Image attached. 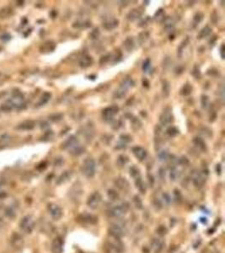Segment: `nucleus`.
<instances>
[{"label": "nucleus", "instance_id": "nucleus-1", "mask_svg": "<svg viewBox=\"0 0 225 253\" xmlns=\"http://www.w3.org/2000/svg\"><path fill=\"white\" fill-rule=\"evenodd\" d=\"M96 162L91 158H87L83 162L82 165V173L84 174L87 178H92L94 177L96 174Z\"/></svg>", "mask_w": 225, "mask_h": 253}, {"label": "nucleus", "instance_id": "nucleus-2", "mask_svg": "<svg viewBox=\"0 0 225 253\" xmlns=\"http://www.w3.org/2000/svg\"><path fill=\"white\" fill-rule=\"evenodd\" d=\"M106 249L108 253H123L124 245L121 241V239L111 237L106 243Z\"/></svg>", "mask_w": 225, "mask_h": 253}, {"label": "nucleus", "instance_id": "nucleus-3", "mask_svg": "<svg viewBox=\"0 0 225 253\" xmlns=\"http://www.w3.org/2000/svg\"><path fill=\"white\" fill-rule=\"evenodd\" d=\"M128 208H129V207L126 203H120V204H116L113 207H111L108 211V214L111 218L119 219L124 214H126Z\"/></svg>", "mask_w": 225, "mask_h": 253}, {"label": "nucleus", "instance_id": "nucleus-4", "mask_svg": "<svg viewBox=\"0 0 225 253\" xmlns=\"http://www.w3.org/2000/svg\"><path fill=\"white\" fill-rule=\"evenodd\" d=\"M124 223L115 222L112 223L110 227H109V233L110 236L112 238H116V239H121L122 236L124 234Z\"/></svg>", "mask_w": 225, "mask_h": 253}, {"label": "nucleus", "instance_id": "nucleus-5", "mask_svg": "<svg viewBox=\"0 0 225 253\" xmlns=\"http://www.w3.org/2000/svg\"><path fill=\"white\" fill-rule=\"evenodd\" d=\"M35 224L33 217L31 215H26L21 219V221L19 223V227L25 233L30 234L34 230Z\"/></svg>", "mask_w": 225, "mask_h": 253}, {"label": "nucleus", "instance_id": "nucleus-6", "mask_svg": "<svg viewBox=\"0 0 225 253\" xmlns=\"http://www.w3.org/2000/svg\"><path fill=\"white\" fill-rule=\"evenodd\" d=\"M102 202V197L99 192H95L89 197L87 200V205L91 209H97L100 206Z\"/></svg>", "mask_w": 225, "mask_h": 253}, {"label": "nucleus", "instance_id": "nucleus-7", "mask_svg": "<svg viewBox=\"0 0 225 253\" xmlns=\"http://www.w3.org/2000/svg\"><path fill=\"white\" fill-rule=\"evenodd\" d=\"M47 209H48L51 217L55 220H58L61 219L62 214H63L62 207L56 203H49L47 206Z\"/></svg>", "mask_w": 225, "mask_h": 253}, {"label": "nucleus", "instance_id": "nucleus-8", "mask_svg": "<svg viewBox=\"0 0 225 253\" xmlns=\"http://www.w3.org/2000/svg\"><path fill=\"white\" fill-rule=\"evenodd\" d=\"M164 246H165V242L160 237L153 238L151 242V247L153 253H161L164 249Z\"/></svg>", "mask_w": 225, "mask_h": 253}, {"label": "nucleus", "instance_id": "nucleus-9", "mask_svg": "<svg viewBox=\"0 0 225 253\" xmlns=\"http://www.w3.org/2000/svg\"><path fill=\"white\" fill-rule=\"evenodd\" d=\"M118 107L116 106H111L106 107L103 111V118L106 122H110L113 119L116 114L118 112Z\"/></svg>", "mask_w": 225, "mask_h": 253}, {"label": "nucleus", "instance_id": "nucleus-10", "mask_svg": "<svg viewBox=\"0 0 225 253\" xmlns=\"http://www.w3.org/2000/svg\"><path fill=\"white\" fill-rule=\"evenodd\" d=\"M160 121L162 125H168L170 123H171L173 122V116L171 114V111L170 108H166L164 109V111L162 112V114L160 115Z\"/></svg>", "mask_w": 225, "mask_h": 253}, {"label": "nucleus", "instance_id": "nucleus-11", "mask_svg": "<svg viewBox=\"0 0 225 253\" xmlns=\"http://www.w3.org/2000/svg\"><path fill=\"white\" fill-rule=\"evenodd\" d=\"M191 179H192V181H193V184L196 187H202V186L204 185V182H205V177L203 176V174L199 171H194L192 173V176H191Z\"/></svg>", "mask_w": 225, "mask_h": 253}, {"label": "nucleus", "instance_id": "nucleus-12", "mask_svg": "<svg viewBox=\"0 0 225 253\" xmlns=\"http://www.w3.org/2000/svg\"><path fill=\"white\" fill-rule=\"evenodd\" d=\"M52 251L53 253H62L63 240L62 237H56L52 243Z\"/></svg>", "mask_w": 225, "mask_h": 253}, {"label": "nucleus", "instance_id": "nucleus-13", "mask_svg": "<svg viewBox=\"0 0 225 253\" xmlns=\"http://www.w3.org/2000/svg\"><path fill=\"white\" fill-rule=\"evenodd\" d=\"M79 221H81L84 224H95L98 222V218L95 216V215L90 214H83L79 217Z\"/></svg>", "mask_w": 225, "mask_h": 253}, {"label": "nucleus", "instance_id": "nucleus-14", "mask_svg": "<svg viewBox=\"0 0 225 253\" xmlns=\"http://www.w3.org/2000/svg\"><path fill=\"white\" fill-rule=\"evenodd\" d=\"M133 152L134 155L139 160H143L146 159L147 155H148V153L146 150H144L143 148L142 147H139V146H137V147H134L133 149Z\"/></svg>", "mask_w": 225, "mask_h": 253}, {"label": "nucleus", "instance_id": "nucleus-15", "mask_svg": "<svg viewBox=\"0 0 225 253\" xmlns=\"http://www.w3.org/2000/svg\"><path fill=\"white\" fill-rule=\"evenodd\" d=\"M82 193H83V190L80 187H74L71 189V191H69V197L73 201H77L80 198Z\"/></svg>", "mask_w": 225, "mask_h": 253}, {"label": "nucleus", "instance_id": "nucleus-16", "mask_svg": "<svg viewBox=\"0 0 225 253\" xmlns=\"http://www.w3.org/2000/svg\"><path fill=\"white\" fill-rule=\"evenodd\" d=\"M77 143H78V138L75 136L72 135L64 143H62V148L64 149V150H66V149H71L73 146L77 145Z\"/></svg>", "mask_w": 225, "mask_h": 253}, {"label": "nucleus", "instance_id": "nucleus-17", "mask_svg": "<svg viewBox=\"0 0 225 253\" xmlns=\"http://www.w3.org/2000/svg\"><path fill=\"white\" fill-rule=\"evenodd\" d=\"M115 185L122 191H126L129 188V182L125 178H117L115 180Z\"/></svg>", "mask_w": 225, "mask_h": 253}, {"label": "nucleus", "instance_id": "nucleus-18", "mask_svg": "<svg viewBox=\"0 0 225 253\" xmlns=\"http://www.w3.org/2000/svg\"><path fill=\"white\" fill-rule=\"evenodd\" d=\"M71 176H72V172H71V171H69V170L64 171L60 177H58V179L57 180V182H56V183H57V185L62 184V183H64L66 181H68V180L70 179Z\"/></svg>", "mask_w": 225, "mask_h": 253}, {"label": "nucleus", "instance_id": "nucleus-19", "mask_svg": "<svg viewBox=\"0 0 225 253\" xmlns=\"http://www.w3.org/2000/svg\"><path fill=\"white\" fill-rule=\"evenodd\" d=\"M134 85V81L131 79V78H126L124 80L122 81V84L120 85V88L124 89V90H127L130 87H133Z\"/></svg>", "mask_w": 225, "mask_h": 253}, {"label": "nucleus", "instance_id": "nucleus-20", "mask_svg": "<svg viewBox=\"0 0 225 253\" xmlns=\"http://www.w3.org/2000/svg\"><path fill=\"white\" fill-rule=\"evenodd\" d=\"M117 25H118V20L115 19H109V20H107V21H106L103 24V27L106 28V30H112V29L116 28Z\"/></svg>", "mask_w": 225, "mask_h": 253}, {"label": "nucleus", "instance_id": "nucleus-21", "mask_svg": "<svg viewBox=\"0 0 225 253\" xmlns=\"http://www.w3.org/2000/svg\"><path fill=\"white\" fill-rule=\"evenodd\" d=\"M84 152V148L82 147L81 145H75L73 146L72 148H71V150H69V153L74 155V156H79Z\"/></svg>", "mask_w": 225, "mask_h": 253}, {"label": "nucleus", "instance_id": "nucleus-22", "mask_svg": "<svg viewBox=\"0 0 225 253\" xmlns=\"http://www.w3.org/2000/svg\"><path fill=\"white\" fill-rule=\"evenodd\" d=\"M93 60H92L91 57L89 56H84L83 58H81L79 61V64L82 68H88L91 65Z\"/></svg>", "mask_w": 225, "mask_h": 253}, {"label": "nucleus", "instance_id": "nucleus-23", "mask_svg": "<svg viewBox=\"0 0 225 253\" xmlns=\"http://www.w3.org/2000/svg\"><path fill=\"white\" fill-rule=\"evenodd\" d=\"M107 197L108 198L112 201V202H116L119 199L120 196H119V193L117 192V191H116L114 189H109L107 191Z\"/></svg>", "mask_w": 225, "mask_h": 253}, {"label": "nucleus", "instance_id": "nucleus-24", "mask_svg": "<svg viewBox=\"0 0 225 253\" xmlns=\"http://www.w3.org/2000/svg\"><path fill=\"white\" fill-rule=\"evenodd\" d=\"M142 15V11H140L139 9H133L132 11L129 12V14L127 15V19L130 20H134L137 19V18H139Z\"/></svg>", "mask_w": 225, "mask_h": 253}, {"label": "nucleus", "instance_id": "nucleus-25", "mask_svg": "<svg viewBox=\"0 0 225 253\" xmlns=\"http://www.w3.org/2000/svg\"><path fill=\"white\" fill-rule=\"evenodd\" d=\"M123 45H124V47H125L128 52L132 51L134 48L133 39L131 38V37H128L127 39H126V41L124 42Z\"/></svg>", "mask_w": 225, "mask_h": 253}, {"label": "nucleus", "instance_id": "nucleus-26", "mask_svg": "<svg viewBox=\"0 0 225 253\" xmlns=\"http://www.w3.org/2000/svg\"><path fill=\"white\" fill-rule=\"evenodd\" d=\"M4 214H5V216H6L7 218H8V219H13L14 217H15V210L11 207H6L5 210H4Z\"/></svg>", "mask_w": 225, "mask_h": 253}, {"label": "nucleus", "instance_id": "nucleus-27", "mask_svg": "<svg viewBox=\"0 0 225 253\" xmlns=\"http://www.w3.org/2000/svg\"><path fill=\"white\" fill-rule=\"evenodd\" d=\"M180 176V171L177 170L176 168H172L170 170V180L175 181Z\"/></svg>", "mask_w": 225, "mask_h": 253}, {"label": "nucleus", "instance_id": "nucleus-28", "mask_svg": "<svg viewBox=\"0 0 225 253\" xmlns=\"http://www.w3.org/2000/svg\"><path fill=\"white\" fill-rule=\"evenodd\" d=\"M161 201H162L163 204H165V205H170L172 202L171 197H170V195L169 194L168 192H163V194H162V199H161Z\"/></svg>", "mask_w": 225, "mask_h": 253}, {"label": "nucleus", "instance_id": "nucleus-29", "mask_svg": "<svg viewBox=\"0 0 225 253\" xmlns=\"http://www.w3.org/2000/svg\"><path fill=\"white\" fill-rule=\"evenodd\" d=\"M128 162V158L125 156V155H120L117 159L116 164L119 167H123L124 165H126V164Z\"/></svg>", "mask_w": 225, "mask_h": 253}, {"label": "nucleus", "instance_id": "nucleus-30", "mask_svg": "<svg viewBox=\"0 0 225 253\" xmlns=\"http://www.w3.org/2000/svg\"><path fill=\"white\" fill-rule=\"evenodd\" d=\"M211 28H210L209 26H205L203 29H202V31H200V33H199V38L200 39H202L204 38V37H207V35H209V34L211 33Z\"/></svg>", "mask_w": 225, "mask_h": 253}, {"label": "nucleus", "instance_id": "nucleus-31", "mask_svg": "<svg viewBox=\"0 0 225 253\" xmlns=\"http://www.w3.org/2000/svg\"><path fill=\"white\" fill-rule=\"evenodd\" d=\"M162 90L164 93V96H168L170 95V85L168 81L164 80L163 82V86H162Z\"/></svg>", "mask_w": 225, "mask_h": 253}, {"label": "nucleus", "instance_id": "nucleus-32", "mask_svg": "<svg viewBox=\"0 0 225 253\" xmlns=\"http://www.w3.org/2000/svg\"><path fill=\"white\" fill-rule=\"evenodd\" d=\"M136 186H137V188H138V190L142 192V193H145V186L143 181L142 180V179L140 177H138L136 179Z\"/></svg>", "mask_w": 225, "mask_h": 253}, {"label": "nucleus", "instance_id": "nucleus-33", "mask_svg": "<svg viewBox=\"0 0 225 253\" xmlns=\"http://www.w3.org/2000/svg\"><path fill=\"white\" fill-rule=\"evenodd\" d=\"M194 143L197 146L198 148H200L201 150H206V144H205V143H204V141L202 140V138H196L194 139Z\"/></svg>", "mask_w": 225, "mask_h": 253}, {"label": "nucleus", "instance_id": "nucleus-34", "mask_svg": "<svg viewBox=\"0 0 225 253\" xmlns=\"http://www.w3.org/2000/svg\"><path fill=\"white\" fill-rule=\"evenodd\" d=\"M133 203L135 205V207H137V209H142L143 208V202H142L141 198L138 196H135L133 197Z\"/></svg>", "mask_w": 225, "mask_h": 253}, {"label": "nucleus", "instance_id": "nucleus-35", "mask_svg": "<svg viewBox=\"0 0 225 253\" xmlns=\"http://www.w3.org/2000/svg\"><path fill=\"white\" fill-rule=\"evenodd\" d=\"M130 175L133 177V178H136V179L138 178V177H139V175H140V172H139L138 168L136 167V166L131 167V169H130Z\"/></svg>", "mask_w": 225, "mask_h": 253}, {"label": "nucleus", "instance_id": "nucleus-36", "mask_svg": "<svg viewBox=\"0 0 225 253\" xmlns=\"http://www.w3.org/2000/svg\"><path fill=\"white\" fill-rule=\"evenodd\" d=\"M158 158H159V160L160 161H166L169 158L168 152L165 151V150L160 151V153H158Z\"/></svg>", "mask_w": 225, "mask_h": 253}, {"label": "nucleus", "instance_id": "nucleus-37", "mask_svg": "<svg viewBox=\"0 0 225 253\" xmlns=\"http://www.w3.org/2000/svg\"><path fill=\"white\" fill-rule=\"evenodd\" d=\"M191 90H192V88L191 87V85L189 84H186L181 90V94L184 96H188L191 93Z\"/></svg>", "mask_w": 225, "mask_h": 253}, {"label": "nucleus", "instance_id": "nucleus-38", "mask_svg": "<svg viewBox=\"0 0 225 253\" xmlns=\"http://www.w3.org/2000/svg\"><path fill=\"white\" fill-rule=\"evenodd\" d=\"M156 231L157 234H159L160 236H164V234H166V233H167V229L164 225H160V226L158 227Z\"/></svg>", "mask_w": 225, "mask_h": 253}, {"label": "nucleus", "instance_id": "nucleus-39", "mask_svg": "<svg viewBox=\"0 0 225 253\" xmlns=\"http://www.w3.org/2000/svg\"><path fill=\"white\" fill-rule=\"evenodd\" d=\"M99 31L98 28H96V29H94L93 31L90 32V34H89V36H90V38L93 39V40H96V39H97L98 37L99 36Z\"/></svg>", "mask_w": 225, "mask_h": 253}, {"label": "nucleus", "instance_id": "nucleus-40", "mask_svg": "<svg viewBox=\"0 0 225 253\" xmlns=\"http://www.w3.org/2000/svg\"><path fill=\"white\" fill-rule=\"evenodd\" d=\"M167 132H168V134L170 135V136H172V137L176 136V135L179 133V130H178L176 127H175V126L170 127L168 130H167Z\"/></svg>", "mask_w": 225, "mask_h": 253}, {"label": "nucleus", "instance_id": "nucleus-41", "mask_svg": "<svg viewBox=\"0 0 225 253\" xmlns=\"http://www.w3.org/2000/svg\"><path fill=\"white\" fill-rule=\"evenodd\" d=\"M50 98H51V94H49V93H45V94L42 96V99H41V102H40L41 106L43 105V104H46V102L50 100Z\"/></svg>", "mask_w": 225, "mask_h": 253}, {"label": "nucleus", "instance_id": "nucleus-42", "mask_svg": "<svg viewBox=\"0 0 225 253\" xmlns=\"http://www.w3.org/2000/svg\"><path fill=\"white\" fill-rule=\"evenodd\" d=\"M174 198H175V200H176V203H180V201H181V199H182V196H181V193H180V192L179 190H175V192H174Z\"/></svg>", "mask_w": 225, "mask_h": 253}, {"label": "nucleus", "instance_id": "nucleus-43", "mask_svg": "<svg viewBox=\"0 0 225 253\" xmlns=\"http://www.w3.org/2000/svg\"><path fill=\"white\" fill-rule=\"evenodd\" d=\"M153 204H154V207H156L157 209H161L162 207H164V204L160 198H155L153 201Z\"/></svg>", "mask_w": 225, "mask_h": 253}, {"label": "nucleus", "instance_id": "nucleus-44", "mask_svg": "<svg viewBox=\"0 0 225 253\" xmlns=\"http://www.w3.org/2000/svg\"><path fill=\"white\" fill-rule=\"evenodd\" d=\"M150 64H151L150 59H149V58L146 59V60L144 61V62H143V71H144V72H147V71L149 70V67H150Z\"/></svg>", "mask_w": 225, "mask_h": 253}, {"label": "nucleus", "instance_id": "nucleus-45", "mask_svg": "<svg viewBox=\"0 0 225 253\" xmlns=\"http://www.w3.org/2000/svg\"><path fill=\"white\" fill-rule=\"evenodd\" d=\"M142 35H143V36H142L141 35H139V37H138V39H139V42H140V43H143L144 42H146V40H147V39L149 38V33H147V32H143Z\"/></svg>", "mask_w": 225, "mask_h": 253}, {"label": "nucleus", "instance_id": "nucleus-46", "mask_svg": "<svg viewBox=\"0 0 225 253\" xmlns=\"http://www.w3.org/2000/svg\"><path fill=\"white\" fill-rule=\"evenodd\" d=\"M177 162L179 163L180 165H186L188 163H189V160H188V159H187L186 157H181L180 158V159H178L177 160Z\"/></svg>", "mask_w": 225, "mask_h": 253}, {"label": "nucleus", "instance_id": "nucleus-47", "mask_svg": "<svg viewBox=\"0 0 225 253\" xmlns=\"http://www.w3.org/2000/svg\"><path fill=\"white\" fill-rule=\"evenodd\" d=\"M202 18H203V15H202V14H200V13L196 14L194 17V22H196V23H197V24L200 23V22L202 21Z\"/></svg>", "mask_w": 225, "mask_h": 253}, {"label": "nucleus", "instance_id": "nucleus-48", "mask_svg": "<svg viewBox=\"0 0 225 253\" xmlns=\"http://www.w3.org/2000/svg\"><path fill=\"white\" fill-rule=\"evenodd\" d=\"M207 103H208V98H207V96H202V107H203V108L207 107Z\"/></svg>", "mask_w": 225, "mask_h": 253}, {"label": "nucleus", "instance_id": "nucleus-49", "mask_svg": "<svg viewBox=\"0 0 225 253\" xmlns=\"http://www.w3.org/2000/svg\"><path fill=\"white\" fill-rule=\"evenodd\" d=\"M121 140L126 143H128L132 140V138L130 136H128V135H122L121 136Z\"/></svg>", "mask_w": 225, "mask_h": 253}, {"label": "nucleus", "instance_id": "nucleus-50", "mask_svg": "<svg viewBox=\"0 0 225 253\" xmlns=\"http://www.w3.org/2000/svg\"><path fill=\"white\" fill-rule=\"evenodd\" d=\"M110 59H111V55L104 56V57H102V58H101V59H100L99 62H100V63H106V62H107L109 61Z\"/></svg>", "mask_w": 225, "mask_h": 253}, {"label": "nucleus", "instance_id": "nucleus-51", "mask_svg": "<svg viewBox=\"0 0 225 253\" xmlns=\"http://www.w3.org/2000/svg\"><path fill=\"white\" fill-rule=\"evenodd\" d=\"M159 175H160V177L161 178V180H164V178H165V170H164V169H163V168L160 169Z\"/></svg>", "mask_w": 225, "mask_h": 253}, {"label": "nucleus", "instance_id": "nucleus-52", "mask_svg": "<svg viewBox=\"0 0 225 253\" xmlns=\"http://www.w3.org/2000/svg\"><path fill=\"white\" fill-rule=\"evenodd\" d=\"M62 164V158H58V159H57L56 161H55V165H57V166H60Z\"/></svg>", "mask_w": 225, "mask_h": 253}, {"label": "nucleus", "instance_id": "nucleus-53", "mask_svg": "<svg viewBox=\"0 0 225 253\" xmlns=\"http://www.w3.org/2000/svg\"><path fill=\"white\" fill-rule=\"evenodd\" d=\"M223 49H224V45L223 44L221 46V48H220V53H221L222 58H224V54H223Z\"/></svg>", "mask_w": 225, "mask_h": 253}, {"label": "nucleus", "instance_id": "nucleus-54", "mask_svg": "<svg viewBox=\"0 0 225 253\" xmlns=\"http://www.w3.org/2000/svg\"><path fill=\"white\" fill-rule=\"evenodd\" d=\"M3 224H4V221H3V219H2V218H0V228L2 227V225H3Z\"/></svg>", "mask_w": 225, "mask_h": 253}]
</instances>
